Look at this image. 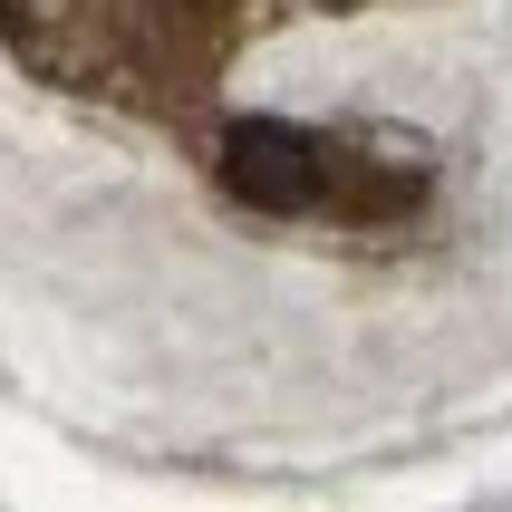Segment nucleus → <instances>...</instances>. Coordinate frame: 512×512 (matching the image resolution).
Instances as JSON below:
<instances>
[{
  "label": "nucleus",
  "mask_w": 512,
  "mask_h": 512,
  "mask_svg": "<svg viewBox=\"0 0 512 512\" xmlns=\"http://www.w3.org/2000/svg\"><path fill=\"white\" fill-rule=\"evenodd\" d=\"M223 184L252 213H310V203H329V184H339V155L319 136H300V126H281V116H242V126H223Z\"/></svg>",
  "instance_id": "obj_1"
},
{
  "label": "nucleus",
  "mask_w": 512,
  "mask_h": 512,
  "mask_svg": "<svg viewBox=\"0 0 512 512\" xmlns=\"http://www.w3.org/2000/svg\"><path fill=\"white\" fill-rule=\"evenodd\" d=\"M165 10H174V20H184V29H203V20H223V0H165Z\"/></svg>",
  "instance_id": "obj_2"
}]
</instances>
